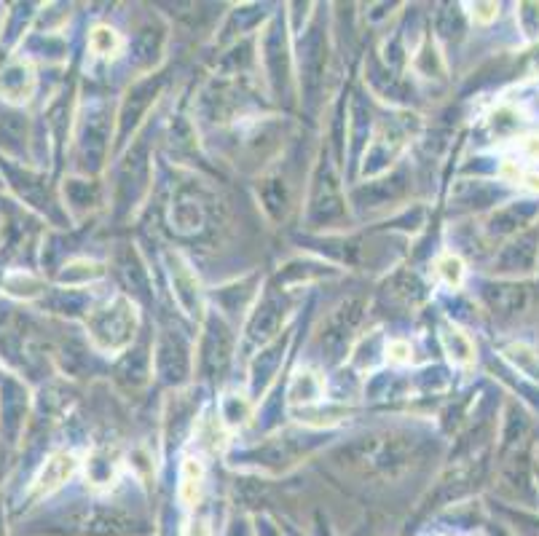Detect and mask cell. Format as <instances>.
I'll return each instance as SVG.
<instances>
[{"label":"cell","mask_w":539,"mask_h":536,"mask_svg":"<svg viewBox=\"0 0 539 536\" xmlns=\"http://www.w3.org/2000/svg\"><path fill=\"white\" fill-rule=\"evenodd\" d=\"M515 518V531H521V536H539V515L531 512H510Z\"/></svg>","instance_id":"484cf974"},{"label":"cell","mask_w":539,"mask_h":536,"mask_svg":"<svg viewBox=\"0 0 539 536\" xmlns=\"http://www.w3.org/2000/svg\"><path fill=\"white\" fill-rule=\"evenodd\" d=\"M518 25L526 38H539V3H521L518 6Z\"/></svg>","instance_id":"cb8c5ba5"},{"label":"cell","mask_w":539,"mask_h":536,"mask_svg":"<svg viewBox=\"0 0 539 536\" xmlns=\"http://www.w3.org/2000/svg\"><path fill=\"white\" fill-rule=\"evenodd\" d=\"M539 263V223H531L515 234L507 247L494 260V271L505 277H523L531 274Z\"/></svg>","instance_id":"5b68a950"},{"label":"cell","mask_w":539,"mask_h":536,"mask_svg":"<svg viewBox=\"0 0 539 536\" xmlns=\"http://www.w3.org/2000/svg\"><path fill=\"white\" fill-rule=\"evenodd\" d=\"M314 183L317 185H314L312 196V218L317 223H330V220H336L344 212V207H341V196H338L336 177H333L328 164H322Z\"/></svg>","instance_id":"9c48e42d"},{"label":"cell","mask_w":539,"mask_h":536,"mask_svg":"<svg viewBox=\"0 0 539 536\" xmlns=\"http://www.w3.org/2000/svg\"><path fill=\"white\" fill-rule=\"evenodd\" d=\"M65 531L73 536H137L143 523L118 507H78L65 518Z\"/></svg>","instance_id":"7a4b0ae2"},{"label":"cell","mask_w":539,"mask_h":536,"mask_svg":"<svg viewBox=\"0 0 539 536\" xmlns=\"http://www.w3.org/2000/svg\"><path fill=\"white\" fill-rule=\"evenodd\" d=\"M285 38L279 35V27L271 25L266 38H263V62L269 70V78L279 86V81L287 78V57H285Z\"/></svg>","instance_id":"2e32d148"},{"label":"cell","mask_w":539,"mask_h":536,"mask_svg":"<svg viewBox=\"0 0 539 536\" xmlns=\"http://www.w3.org/2000/svg\"><path fill=\"white\" fill-rule=\"evenodd\" d=\"M89 335L105 354H118L132 346L137 335V309L127 295H113L89 317Z\"/></svg>","instance_id":"6da1fadb"},{"label":"cell","mask_w":539,"mask_h":536,"mask_svg":"<svg viewBox=\"0 0 539 536\" xmlns=\"http://www.w3.org/2000/svg\"><path fill=\"white\" fill-rule=\"evenodd\" d=\"M261 526H263V528H258V534H261V536H282V534H279V531H277V528L271 526V523H266V520H263Z\"/></svg>","instance_id":"f1b7e54d"},{"label":"cell","mask_w":539,"mask_h":536,"mask_svg":"<svg viewBox=\"0 0 539 536\" xmlns=\"http://www.w3.org/2000/svg\"><path fill=\"white\" fill-rule=\"evenodd\" d=\"M204 488V469L196 459H186L180 467V499L191 507L199 502Z\"/></svg>","instance_id":"d6986e66"},{"label":"cell","mask_w":539,"mask_h":536,"mask_svg":"<svg viewBox=\"0 0 539 536\" xmlns=\"http://www.w3.org/2000/svg\"><path fill=\"white\" fill-rule=\"evenodd\" d=\"M156 370L169 384L186 381L188 370H191V354L180 335L169 333V330L161 333L159 344H156Z\"/></svg>","instance_id":"8992f818"},{"label":"cell","mask_w":539,"mask_h":536,"mask_svg":"<svg viewBox=\"0 0 539 536\" xmlns=\"http://www.w3.org/2000/svg\"><path fill=\"white\" fill-rule=\"evenodd\" d=\"M475 11H478V19H483V22H491V19L497 17L499 6L497 3H481V6H475Z\"/></svg>","instance_id":"83f0119b"},{"label":"cell","mask_w":539,"mask_h":536,"mask_svg":"<svg viewBox=\"0 0 539 536\" xmlns=\"http://www.w3.org/2000/svg\"><path fill=\"white\" fill-rule=\"evenodd\" d=\"M435 274H438L443 285L456 290V287L464 282V263L456 258V255H443V258H438V263H435Z\"/></svg>","instance_id":"44dd1931"},{"label":"cell","mask_w":539,"mask_h":536,"mask_svg":"<svg viewBox=\"0 0 539 536\" xmlns=\"http://www.w3.org/2000/svg\"><path fill=\"white\" fill-rule=\"evenodd\" d=\"M440 344L446 349L448 360L459 365V368H467L475 362V346H472L470 335L459 330L454 325H443L440 327Z\"/></svg>","instance_id":"9a60e30c"},{"label":"cell","mask_w":539,"mask_h":536,"mask_svg":"<svg viewBox=\"0 0 539 536\" xmlns=\"http://www.w3.org/2000/svg\"><path fill=\"white\" fill-rule=\"evenodd\" d=\"M156 92H159V86L153 84V81H143V84H137L132 92H129V100L121 110V134H127L129 129H135L140 116H143V110L148 108V102L156 100Z\"/></svg>","instance_id":"e0dca14e"},{"label":"cell","mask_w":539,"mask_h":536,"mask_svg":"<svg viewBox=\"0 0 539 536\" xmlns=\"http://www.w3.org/2000/svg\"><path fill=\"white\" fill-rule=\"evenodd\" d=\"M483 298L489 303V309L499 317H510L526 306V287L521 285H486Z\"/></svg>","instance_id":"4fadbf2b"},{"label":"cell","mask_w":539,"mask_h":536,"mask_svg":"<svg viewBox=\"0 0 539 536\" xmlns=\"http://www.w3.org/2000/svg\"><path fill=\"white\" fill-rule=\"evenodd\" d=\"M204 220H207V207L202 196L196 191L177 193V199L172 201V226L180 234H194L204 226Z\"/></svg>","instance_id":"8fae6325"},{"label":"cell","mask_w":539,"mask_h":536,"mask_svg":"<svg viewBox=\"0 0 539 536\" xmlns=\"http://www.w3.org/2000/svg\"><path fill=\"white\" fill-rule=\"evenodd\" d=\"M0 536H6V531H3V523H0Z\"/></svg>","instance_id":"f546056e"},{"label":"cell","mask_w":539,"mask_h":536,"mask_svg":"<svg viewBox=\"0 0 539 536\" xmlns=\"http://www.w3.org/2000/svg\"><path fill=\"white\" fill-rule=\"evenodd\" d=\"M387 360L408 362V360H411V346L405 344V341H389V344H387Z\"/></svg>","instance_id":"4316f807"},{"label":"cell","mask_w":539,"mask_h":536,"mask_svg":"<svg viewBox=\"0 0 539 536\" xmlns=\"http://www.w3.org/2000/svg\"><path fill=\"white\" fill-rule=\"evenodd\" d=\"M322 70H325V41H322L320 27H312L306 41L301 43V81H304L309 100L320 92Z\"/></svg>","instance_id":"ba28073f"},{"label":"cell","mask_w":539,"mask_h":536,"mask_svg":"<svg viewBox=\"0 0 539 536\" xmlns=\"http://www.w3.org/2000/svg\"><path fill=\"white\" fill-rule=\"evenodd\" d=\"M73 469H76V456H73V453H54V456L46 461V467L41 469V475H38V494L57 491V488L73 475Z\"/></svg>","instance_id":"5bb4252c"},{"label":"cell","mask_w":539,"mask_h":536,"mask_svg":"<svg viewBox=\"0 0 539 536\" xmlns=\"http://www.w3.org/2000/svg\"><path fill=\"white\" fill-rule=\"evenodd\" d=\"M322 392H325V381L317 370L306 368L301 370L298 376L290 381V389H287V397L290 402H304V405H312V402L322 400Z\"/></svg>","instance_id":"ac0fdd59"},{"label":"cell","mask_w":539,"mask_h":536,"mask_svg":"<svg viewBox=\"0 0 539 536\" xmlns=\"http://www.w3.org/2000/svg\"><path fill=\"white\" fill-rule=\"evenodd\" d=\"M365 314V301L363 298H349L338 306L333 314L328 317V322L322 325L320 333V346L322 354L328 357L330 362H338L346 354L349 344H352L354 330L360 327Z\"/></svg>","instance_id":"3957f363"},{"label":"cell","mask_w":539,"mask_h":536,"mask_svg":"<svg viewBox=\"0 0 539 536\" xmlns=\"http://www.w3.org/2000/svg\"><path fill=\"white\" fill-rule=\"evenodd\" d=\"M231 354H234V335H231L223 319L212 314L204 322L202 346H199V370L207 378H220L226 373Z\"/></svg>","instance_id":"277c9868"},{"label":"cell","mask_w":539,"mask_h":536,"mask_svg":"<svg viewBox=\"0 0 539 536\" xmlns=\"http://www.w3.org/2000/svg\"><path fill=\"white\" fill-rule=\"evenodd\" d=\"M89 49L97 54V57H116L118 51L124 49V41L121 35L108 25H97L89 35Z\"/></svg>","instance_id":"ffe728a7"},{"label":"cell","mask_w":539,"mask_h":536,"mask_svg":"<svg viewBox=\"0 0 539 536\" xmlns=\"http://www.w3.org/2000/svg\"><path fill=\"white\" fill-rule=\"evenodd\" d=\"M282 352H285V344H274V346H269V349H266L261 357H258V362H255V370H253L255 386H263L266 381H269L271 373H274V368H277L279 354Z\"/></svg>","instance_id":"7402d4cb"},{"label":"cell","mask_w":539,"mask_h":536,"mask_svg":"<svg viewBox=\"0 0 539 536\" xmlns=\"http://www.w3.org/2000/svg\"><path fill=\"white\" fill-rule=\"evenodd\" d=\"M515 151L521 153L523 159L539 161V134H523V137H515Z\"/></svg>","instance_id":"d4e9b609"},{"label":"cell","mask_w":539,"mask_h":536,"mask_svg":"<svg viewBox=\"0 0 539 536\" xmlns=\"http://www.w3.org/2000/svg\"><path fill=\"white\" fill-rule=\"evenodd\" d=\"M537 215V207L531 204H510V207H502L489 218V236H510L513 239L515 234H521L526 223Z\"/></svg>","instance_id":"7c38bea8"},{"label":"cell","mask_w":539,"mask_h":536,"mask_svg":"<svg viewBox=\"0 0 539 536\" xmlns=\"http://www.w3.org/2000/svg\"><path fill=\"white\" fill-rule=\"evenodd\" d=\"M169 274H172V293L177 303L186 309V314L196 317L202 309V293H199V282H196L194 271L180 255H169Z\"/></svg>","instance_id":"30bf717a"},{"label":"cell","mask_w":539,"mask_h":536,"mask_svg":"<svg viewBox=\"0 0 539 536\" xmlns=\"http://www.w3.org/2000/svg\"><path fill=\"white\" fill-rule=\"evenodd\" d=\"M247 416H250V405H247V400H242L239 394H228L226 400H223V419H226V424H231V427L245 424Z\"/></svg>","instance_id":"603a6c76"},{"label":"cell","mask_w":539,"mask_h":536,"mask_svg":"<svg viewBox=\"0 0 539 536\" xmlns=\"http://www.w3.org/2000/svg\"><path fill=\"white\" fill-rule=\"evenodd\" d=\"M287 306L279 295H266L261 306L255 309L250 325H247V341L253 344H269L271 338L279 333V327L285 322Z\"/></svg>","instance_id":"52a82bcc"}]
</instances>
